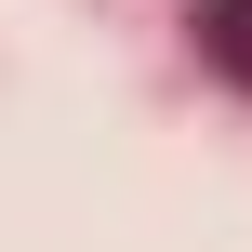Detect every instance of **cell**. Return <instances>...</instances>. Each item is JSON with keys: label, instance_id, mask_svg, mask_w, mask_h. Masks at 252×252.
<instances>
[{"label": "cell", "instance_id": "1", "mask_svg": "<svg viewBox=\"0 0 252 252\" xmlns=\"http://www.w3.org/2000/svg\"><path fill=\"white\" fill-rule=\"evenodd\" d=\"M213 53H226V66L252 80V0H226V13H213Z\"/></svg>", "mask_w": 252, "mask_h": 252}]
</instances>
